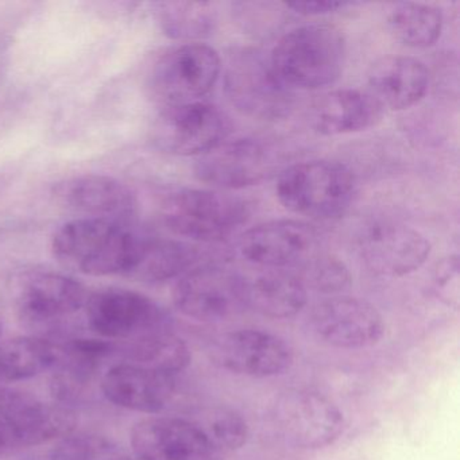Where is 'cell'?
I'll return each mask as SVG.
<instances>
[{"mask_svg": "<svg viewBox=\"0 0 460 460\" xmlns=\"http://www.w3.org/2000/svg\"><path fill=\"white\" fill-rule=\"evenodd\" d=\"M144 238L128 222L77 217L56 231L52 252L64 268L77 273L131 279L141 258Z\"/></svg>", "mask_w": 460, "mask_h": 460, "instance_id": "obj_1", "label": "cell"}, {"mask_svg": "<svg viewBox=\"0 0 460 460\" xmlns=\"http://www.w3.org/2000/svg\"><path fill=\"white\" fill-rule=\"evenodd\" d=\"M269 58L274 74L289 90H319L343 74L346 41L333 26H301L285 34Z\"/></svg>", "mask_w": 460, "mask_h": 460, "instance_id": "obj_2", "label": "cell"}, {"mask_svg": "<svg viewBox=\"0 0 460 460\" xmlns=\"http://www.w3.org/2000/svg\"><path fill=\"white\" fill-rule=\"evenodd\" d=\"M90 293L74 277L47 269H31L13 279L12 301L18 319L40 333L68 330L77 314H84Z\"/></svg>", "mask_w": 460, "mask_h": 460, "instance_id": "obj_3", "label": "cell"}, {"mask_svg": "<svg viewBox=\"0 0 460 460\" xmlns=\"http://www.w3.org/2000/svg\"><path fill=\"white\" fill-rule=\"evenodd\" d=\"M277 198L293 214L314 220L343 217L354 200V174L336 161H308L279 174Z\"/></svg>", "mask_w": 460, "mask_h": 460, "instance_id": "obj_4", "label": "cell"}, {"mask_svg": "<svg viewBox=\"0 0 460 460\" xmlns=\"http://www.w3.org/2000/svg\"><path fill=\"white\" fill-rule=\"evenodd\" d=\"M246 203L234 196L203 190H181L164 201L161 217L182 238L199 242L225 239L246 222Z\"/></svg>", "mask_w": 460, "mask_h": 460, "instance_id": "obj_5", "label": "cell"}, {"mask_svg": "<svg viewBox=\"0 0 460 460\" xmlns=\"http://www.w3.org/2000/svg\"><path fill=\"white\" fill-rule=\"evenodd\" d=\"M84 319L99 338L115 343L171 331L172 327L171 314L160 304L142 293L122 288L90 293Z\"/></svg>", "mask_w": 460, "mask_h": 460, "instance_id": "obj_6", "label": "cell"}, {"mask_svg": "<svg viewBox=\"0 0 460 460\" xmlns=\"http://www.w3.org/2000/svg\"><path fill=\"white\" fill-rule=\"evenodd\" d=\"M279 432L292 446L322 449L335 443L344 430L343 411L327 395L316 390H285L273 405Z\"/></svg>", "mask_w": 460, "mask_h": 460, "instance_id": "obj_7", "label": "cell"}, {"mask_svg": "<svg viewBox=\"0 0 460 460\" xmlns=\"http://www.w3.org/2000/svg\"><path fill=\"white\" fill-rule=\"evenodd\" d=\"M74 414L20 390L0 387V452L40 446L69 435Z\"/></svg>", "mask_w": 460, "mask_h": 460, "instance_id": "obj_8", "label": "cell"}, {"mask_svg": "<svg viewBox=\"0 0 460 460\" xmlns=\"http://www.w3.org/2000/svg\"><path fill=\"white\" fill-rule=\"evenodd\" d=\"M222 63L214 48L187 44L164 55L153 68L150 88L164 107L200 102L214 88Z\"/></svg>", "mask_w": 460, "mask_h": 460, "instance_id": "obj_9", "label": "cell"}, {"mask_svg": "<svg viewBox=\"0 0 460 460\" xmlns=\"http://www.w3.org/2000/svg\"><path fill=\"white\" fill-rule=\"evenodd\" d=\"M226 91L234 106L252 118L279 119L292 109V90L274 74L270 58L255 50H242L231 58Z\"/></svg>", "mask_w": 460, "mask_h": 460, "instance_id": "obj_10", "label": "cell"}, {"mask_svg": "<svg viewBox=\"0 0 460 460\" xmlns=\"http://www.w3.org/2000/svg\"><path fill=\"white\" fill-rule=\"evenodd\" d=\"M228 133L230 123L225 114L200 101L164 107L153 125L152 138L169 155L200 157L225 142Z\"/></svg>", "mask_w": 460, "mask_h": 460, "instance_id": "obj_11", "label": "cell"}, {"mask_svg": "<svg viewBox=\"0 0 460 460\" xmlns=\"http://www.w3.org/2000/svg\"><path fill=\"white\" fill-rule=\"evenodd\" d=\"M172 296L182 314L203 323L222 322L246 306L243 279L219 266L190 269L180 277Z\"/></svg>", "mask_w": 460, "mask_h": 460, "instance_id": "obj_12", "label": "cell"}, {"mask_svg": "<svg viewBox=\"0 0 460 460\" xmlns=\"http://www.w3.org/2000/svg\"><path fill=\"white\" fill-rule=\"evenodd\" d=\"M312 331L328 346L359 349L378 343L385 333L382 314L373 304L349 296H333L312 309Z\"/></svg>", "mask_w": 460, "mask_h": 460, "instance_id": "obj_13", "label": "cell"}, {"mask_svg": "<svg viewBox=\"0 0 460 460\" xmlns=\"http://www.w3.org/2000/svg\"><path fill=\"white\" fill-rule=\"evenodd\" d=\"M212 359L215 365L236 376L270 378L289 370L293 351L284 339L273 333L238 330L217 339Z\"/></svg>", "mask_w": 460, "mask_h": 460, "instance_id": "obj_14", "label": "cell"}, {"mask_svg": "<svg viewBox=\"0 0 460 460\" xmlns=\"http://www.w3.org/2000/svg\"><path fill=\"white\" fill-rule=\"evenodd\" d=\"M137 460H220L200 428L190 420L155 416L141 420L130 433Z\"/></svg>", "mask_w": 460, "mask_h": 460, "instance_id": "obj_15", "label": "cell"}, {"mask_svg": "<svg viewBox=\"0 0 460 460\" xmlns=\"http://www.w3.org/2000/svg\"><path fill=\"white\" fill-rule=\"evenodd\" d=\"M365 265L384 277H403L424 265L430 244L419 231L394 222L368 226L359 238Z\"/></svg>", "mask_w": 460, "mask_h": 460, "instance_id": "obj_16", "label": "cell"}, {"mask_svg": "<svg viewBox=\"0 0 460 460\" xmlns=\"http://www.w3.org/2000/svg\"><path fill=\"white\" fill-rule=\"evenodd\" d=\"M270 150L257 139L222 142L199 157L195 174L200 181L225 190L260 184L274 169Z\"/></svg>", "mask_w": 460, "mask_h": 460, "instance_id": "obj_17", "label": "cell"}, {"mask_svg": "<svg viewBox=\"0 0 460 460\" xmlns=\"http://www.w3.org/2000/svg\"><path fill=\"white\" fill-rule=\"evenodd\" d=\"M52 196L60 206L83 217L128 222L137 214L138 200L125 182L106 174H79L56 182Z\"/></svg>", "mask_w": 460, "mask_h": 460, "instance_id": "obj_18", "label": "cell"}, {"mask_svg": "<svg viewBox=\"0 0 460 460\" xmlns=\"http://www.w3.org/2000/svg\"><path fill=\"white\" fill-rule=\"evenodd\" d=\"M316 233L297 220H273L250 228L239 241L242 257L258 268L281 270L314 255Z\"/></svg>", "mask_w": 460, "mask_h": 460, "instance_id": "obj_19", "label": "cell"}, {"mask_svg": "<svg viewBox=\"0 0 460 460\" xmlns=\"http://www.w3.org/2000/svg\"><path fill=\"white\" fill-rule=\"evenodd\" d=\"M99 385L110 402L146 414L163 411L176 390L173 376L120 360L102 374Z\"/></svg>", "mask_w": 460, "mask_h": 460, "instance_id": "obj_20", "label": "cell"}, {"mask_svg": "<svg viewBox=\"0 0 460 460\" xmlns=\"http://www.w3.org/2000/svg\"><path fill=\"white\" fill-rule=\"evenodd\" d=\"M428 85L429 72L416 58L389 56L376 61L368 72V93L384 110L414 106L424 98Z\"/></svg>", "mask_w": 460, "mask_h": 460, "instance_id": "obj_21", "label": "cell"}, {"mask_svg": "<svg viewBox=\"0 0 460 460\" xmlns=\"http://www.w3.org/2000/svg\"><path fill=\"white\" fill-rule=\"evenodd\" d=\"M384 109L368 91L336 90L314 102L311 125L323 136H343L376 126Z\"/></svg>", "mask_w": 460, "mask_h": 460, "instance_id": "obj_22", "label": "cell"}, {"mask_svg": "<svg viewBox=\"0 0 460 460\" xmlns=\"http://www.w3.org/2000/svg\"><path fill=\"white\" fill-rule=\"evenodd\" d=\"M244 305L271 319H289L303 311L308 292L295 274L268 270L243 279Z\"/></svg>", "mask_w": 460, "mask_h": 460, "instance_id": "obj_23", "label": "cell"}, {"mask_svg": "<svg viewBox=\"0 0 460 460\" xmlns=\"http://www.w3.org/2000/svg\"><path fill=\"white\" fill-rule=\"evenodd\" d=\"M192 355L187 343L172 331L150 333L134 341L117 343L115 362L133 363L150 370L176 376L190 366Z\"/></svg>", "mask_w": 460, "mask_h": 460, "instance_id": "obj_24", "label": "cell"}, {"mask_svg": "<svg viewBox=\"0 0 460 460\" xmlns=\"http://www.w3.org/2000/svg\"><path fill=\"white\" fill-rule=\"evenodd\" d=\"M195 247L176 239L145 236L141 258L131 279L158 284L184 276L198 262Z\"/></svg>", "mask_w": 460, "mask_h": 460, "instance_id": "obj_25", "label": "cell"}, {"mask_svg": "<svg viewBox=\"0 0 460 460\" xmlns=\"http://www.w3.org/2000/svg\"><path fill=\"white\" fill-rule=\"evenodd\" d=\"M58 347L45 338H15L0 341V385L33 378L52 370Z\"/></svg>", "mask_w": 460, "mask_h": 460, "instance_id": "obj_26", "label": "cell"}, {"mask_svg": "<svg viewBox=\"0 0 460 460\" xmlns=\"http://www.w3.org/2000/svg\"><path fill=\"white\" fill-rule=\"evenodd\" d=\"M397 41L409 48L432 47L443 29V15L436 7L421 4H398L387 18Z\"/></svg>", "mask_w": 460, "mask_h": 460, "instance_id": "obj_27", "label": "cell"}, {"mask_svg": "<svg viewBox=\"0 0 460 460\" xmlns=\"http://www.w3.org/2000/svg\"><path fill=\"white\" fill-rule=\"evenodd\" d=\"M155 7L158 23L171 39H203L217 25V12L207 2H165Z\"/></svg>", "mask_w": 460, "mask_h": 460, "instance_id": "obj_28", "label": "cell"}, {"mask_svg": "<svg viewBox=\"0 0 460 460\" xmlns=\"http://www.w3.org/2000/svg\"><path fill=\"white\" fill-rule=\"evenodd\" d=\"M193 422L200 428L208 443L220 456L241 449L249 438L246 419L233 409H209L203 421Z\"/></svg>", "mask_w": 460, "mask_h": 460, "instance_id": "obj_29", "label": "cell"}, {"mask_svg": "<svg viewBox=\"0 0 460 460\" xmlns=\"http://www.w3.org/2000/svg\"><path fill=\"white\" fill-rule=\"evenodd\" d=\"M49 460H137L123 447L104 436L79 433L64 436L50 451Z\"/></svg>", "mask_w": 460, "mask_h": 460, "instance_id": "obj_30", "label": "cell"}, {"mask_svg": "<svg viewBox=\"0 0 460 460\" xmlns=\"http://www.w3.org/2000/svg\"><path fill=\"white\" fill-rule=\"evenodd\" d=\"M301 266L297 276L306 290H316L324 295L344 292L351 285V274L343 261L333 255L314 254Z\"/></svg>", "mask_w": 460, "mask_h": 460, "instance_id": "obj_31", "label": "cell"}, {"mask_svg": "<svg viewBox=\"0 0 460 460\" xmlns=\"http://www.w3.org/2000/svg\"><path fill=\"white\" fill-rule=\"evenodd\" d=\"M459 266L456 258H451L443 263V268L438 269L436 274V288L440 293L441 298L448 305L457 306L459 300Z\"/></svg>", "mask_w": 460, "mask_h": 460, "instance_id": "obj_32", "label": "cell"}, {"mask_svg": "<svg viewBox=\"0 0 460 460\" xmlns=\"http://www.w3.org/2000/svg\"><path fill=\"white\" fill-rule=\"evenodd\" d=\"M288 9L303 15H323L328 13H335L338 10L349 6L344 2H296V4H285Z\"/></svg>", "mask_w": 460, "mask_h": 460, "instance_id": "obj_33", "label": "cell"}, {"mask_svg": "<svg viewBox=\"0 0 460 460\" xmlns=\"http://www.w3.org/2000/svg\"><path fill=\"white\" fill-rule=\"evenodd\" d=\"M2 332H4V324L0 322V335H2Z\"/></svg>", "mask_w": 460, "mask_h": 460, "instance_id": "obj_34", "label": "cell"}]
</instances>
